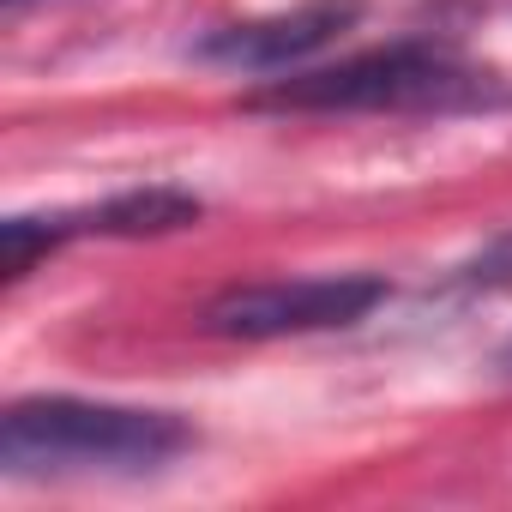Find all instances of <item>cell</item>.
I'll list each match as a JSON object with an SVG mask.
<instances>
[{"label":"cell","mask_w":512,"mask_h":512,"mask_svg":"<svg viewBox=\"0 0 512 512\" xmlns=\"http://www.w3.org/2000/svg\"><path fill=\"white\" fill-rule=\"evenodd\" d=\"M494 374H500V380H512V338L494 350Z\"/></svg>","instance_id":"52a82bcc"},{"label":"cell","mask_w":512,"mask_h":512,"mask_svg":"<svg viewBox=\"0 0 512 512\" xmlns=\"http://www.w3.org/2000/svg\"><path fill=\"white\" fill-rule=\"evenodd\" d=\"M362 0H302L284 13H260V19H235L217 25L193 43V55L205 67L223 73H260V79H284L296 67H308L320 49H332L344 31H356Z\"/></svg>","instance_id":"5b68a950"},{"label":"cell","mask_w":512,"mask_h":512,"mask_svg":"<svg viewBox=\"0 0 512 512\" xmlns=\"http://www.w3.org/2000/svg\"><path fill=\"white\" fill-rule=\"evenodd\" d=\"M199 217H205V205L181 187H127V193L91 199V205L13 211L0 223V272H7V284H19L67 241H145V235L193 229Z\"/></svg>","instance_id":"277c9868"},{"label":"cell","mask_w":512,"mask_h":512,"mask_svg":"<svg viewBox=\"0 0 512 512\" xmlns=\"http://www.w3.org/2000/svg\"><path fill=\"white\" fill-rule=\"evenodd\" d=\"M446 290L452 296H494V290H512V229L488 235L470 260H458L446 272Z\"/></svg>","instance_id":"8992f818"},{"label":"cell","mask_w":512,"mask_h":512,"mask_svg":"<svg viewBox=\"0 0 512 512\" xmlns=\"http://www.w3.org/2000/svg\"><path fill=\"white\" fill-rule=\"evenodd\" d=\"M193 422L151 404L37 392L13 398L0 416V470L19 482L67 476H151L193 446Z\"/></svg>","instance_id":"7a4b0ae2"},{"label":"cell","mask_w":512,"mask_h":512,"mask_svg":"<svg viewBox=\"0 0 512 512\" xmlns=\"http://www.w3.org/2000/svg\"><path fill=\"white\" fill-rule=\"evenodd\" d=\"M506 79L452 43H380L326 67H296L266 79L247 109L278 115H488L506 109Z\"/></svg>","instance_id":"6da1fadb"},{"label":"cell","mask_w":512,"mask_h":512,"mask_svg":"<svg viewBox=\"0 0 512 512\" xmlns=\"http://www.w3.org/2000/svg\"><path fill=\"white\" fill-rule=\"evenodd\" d=\"M7 7H25V0H7Z\"/></svg>","instance_id":"ba28073f"},{"label":"cell","mask_w":512,"mask_h":512,"mask_svg":"<svg viewBox=\"0 0 512 512\" xmlns=\"http://www.w3.org/2000/svg\"><path fill=\"white\" fill-rule=\"evenodd\" d=\"M386 278L374 272H320V278H260L229 284L199 308V332L235 344H278V338H320L362 326L386 302Z\"/></svg>","instance_id":"3957f363"}]
</instances>
